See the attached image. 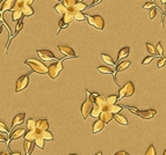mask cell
Segmentation results:
<instances>
[{"mask_svg":"<svg viewBox=\"0 0 166 155\" xmlns=\"http://www.w3.org/2000/svg\"><path fill=\"white\" fill-rule=\"evenodd\" d=\"M26 65H29L33 72H35V73H39V74H47L48 73V67L44 65L42 62H39L37 59H33V58H29V59H27L26 62H25Z\"/></svg>","mask_w":166,"mask_h":155,"instance_id":"6da1fadb","label":"cell"},{"mask_svg":"<svg viewBox=\"0 0 166 155\" xmlns=\"http://www.w3.org/2000/svg\"><path fill=\"white\" fill-rule=\"evenodd\" d=\"M128 110L130 111V112H134L135 115L140 116L141 118H143V119H151L153 118L154 116H156V110H153V109H149V110H137L136 108H132V106H127Z\"/></svg>","mask_w":166,"mask_h":155,"instance_id":"7a4b0ae2","label":"cell"},{"mask_svg":"<svg viewBox=\"0 0 166 155\" xmlns=\"http://www.w3.org/2000/svg\"><path fill=\"white\" fill-rule=\"evenodd\" d=\"M64 59H65V58H64ZM64 59H61V60H58L57 62H53V64H51V65L48 67V74L51 79H56L57 76L59 75V73H61L62 70H63V60H64Z\"/></svg>","mask_w":166,"mask_h":155,"instance_id":"3957f363","label":"cell"},{"mask_svg":"<svg viewBox=\"0 0 166 155\" xmlns=\"http://www.w3.org/2000/svg\"><path fill=\"white\" fill-rule=\"evenodd\" d=\"M135 93V87H134V84L132 82H127V84L123 86L122 88L120 89V92H118V100L120 98H123V97H128V96H131L132 94Z\"/></svg>","mask_w":166,"mask_h":155,"instance_id":"277c9868","label":"cell"},{"mask_svg":"<svg viewBox=\"0 0 166 155\" xmlns=\"http://www.w3.org/2000/svg\"><path fill=\"white\" fill-rule=\"evenodd\" d=\"M87 22L90 26L94 27L95 29L102 30L105 27V21L100 15H94V16H87Z\"/></svg>","mask_w":166,"mask_h":155,"instance_id":"5b68a950","label":"cell"},{"mask_svg":"<svg viewBox=\"0 0 166 155\" xmlns=\"http://www.w3.org/2000/svg\"><path fill=\"white\" fill-rule=\"evenodd\" d=\"M29 84V74H23L16 80L15 84V93H20L23 89L27 88V86Z\"/></svg>","mask_w":166,"mask_h":155,"instance_id":"8992f818","label":"cell"},{"mask_svg":"<svg viewBox=\"0 0 166 155\" xmlns=\"http://www.w3.org/2000/svg\"><path fill=\"white\" fill-rule=\"evenodd\" d=\"M108 104L106 103L105 105L102 106V112H101L100 115V120H102L105 124H107V123H109L110 120L113 119V114L109 111V109H108Z\"/></svg>","mask_w":166,"mask_h":155,"instance_id":"52a82bcc","label":"cell"},{"mask_svg":"<svg viewBox=\"0 0 166 155\" xmlns=\"http://www.w3.org/2000/svg\"><path fill=\"white\" fill-rule=\"evenodd\" d=\"M92 108H93V102L90 100V98H87V100L83 103V105H81V114H83L84 119H86V118H87V116L91 114Z\"/></svg>","mask_w":166,"mask_h":155,"instance_id":"ba28073f","label":"cell"},{"mask_svg":"<svg viewBox=\"0 0 166 155\" xmlns=\"http://www.w3.org/2000/svg\"><path fill=\"white\" fill-rule=\"evenodd\" d=\"M36 52L39 54V57L43 60H56L57 59L50 50H36Z\"/></svg>","mask_w":166,"mask_h":155,"instance_id":"9c48e42d","label":"cell"},{"mask_svg":"<svg viewBox=\"0 0 166 155\" xmlns=\"http://www.w3.org/2000/svg\"><path fill=\"white\" fill-rule=\"evenodd\" d=\"M14 6H15V0H6L4 1L1 6H0V13H1V16H2V14L6 12V11H13Z\"/></svg>","mask_w":166,"mask_h":155,"instance_id":"30bf717a","label":"cell"},{"mask_svg":"<svg viewBox=\"0 0 166 155\" xmlns=\"http://www.w3.org/2000/svg\"><path fill=\"white\" fill-rule=\"evenodd\" d=\"M58 50L61 51L64 56L66 57H73V58H77L76 56V53L72 49H71L70 46H65V45H58Z\"/></svg>","mask_w":166,"mask_h":155,"instance_id":"8fae6325","label":"cell"},{"mask_svg":"<svg viewBox=\"0 0 166 155\" xmlns=\"http://www.w3.org/2000/svg\"><path fill=\"white\" fill-rule=\"evenodd\" d=\"M25 118H26V114L25 112H21V114H18L13 118V122H12V126H11V130L14 129L15 126L18 125H21L23 122H25Z\"/></svg>","mask_w":166,"mask_h":155,"instance_id":"7c38bea8","label":"cell"},{"mask_svg":"<svg viewBox=\"0 0 166 155\" xmlns=\"http://www.w3.org/2000/svg\"><path fill=\"white\" fill-rule=\"evenodd\" d=\"M25 134H26V130L25 129H18L16 131H14V132L9 136L8 144L11 141H13V140H16V139H20V138L25 137Z\"/></svg>","mask_w":166,"mask_h":155,"instance_id":"4fadbf2b","label":"cell"},{"mask_svg":"<svg viewBox=\"0 0 166 155\" xmlns=\"http://www.w3.org/2000/svg\"><path fill=\"white\" fill-rule=\"evenodd\" d=\"M49 123L47 119H39L36 120V130H39V132H43V131H48Z\"/></svg>","mask_w":166,"mask_h":155,"instance_id":"5bb4252c","label":"cell"},{"mask_svg":"<svg viewBox=\"0 0 166 155\" xmlns=\"http://www.w3.org/2000/svg\"><path fill=\"white\" fill-rule=\"evenodd\" d=\"M39 130H33V131H28V132H26V134H25V139L26 140H28V141H35V139L37 137H39Z\"/></svg>","mask_w":166,"mask_h":155,"instance_id":"9a60e30c","label":"cell"},{"mask_svg":"<svg viewBox=\"0 0 166 155\" xmlns=\"http://www.w3.org/2000/svg\"><path fill=\"white\" fill-rule=\"evenodd\" d=\"M34 147H35V144L33 141L25 140V142H23V148H25L26 155H30L33 153V151H34Z\"/></svg>","mask_w":166,"mask_h":155,"instance_id":"2e32d148","label":"cell"},{"mask_svg":"<svg viewBox=\"0 0 166 155\" xmlns=\"http://www.w3.org/2000/svg\"><path fill=\"white\" fill-rule=\"evenodd\" d=\"M105 127V123L102 122V120H96L95 123L93 124V134H96V133H99L100 131H102Z\"/></svg>","mask_w":166,"mask_h":155,"instance_id":"e0dca14e","label":"cell"},{"mask_svg":"<svg viewBox=\"0 0 166 155\" xmlns=\"http://www.w3.org/2000/svg\"><path fill=\"white\" fill-rule=\"evenodd\" d=\"M101 112H102V108L93 103V108H92V110H91V114H90V115L92 116L93 118H98V117H100Z\"/></svg>","mask_w":166,"mask_h":155,"instance_id":"ac0fdd59","label":"cell"},{"mask_svg":"<svg viewBox=\"0 0 166 155\" xmlns=\"http://www.w3.org/2000/svg\"><path fill=\"white\" fill-rule=\"evenodd\" d=\"M21 13L22 15H25V16H31L33 14H34V9L31 6L29 5H23L21 8Z\"/></svg>","mask_w":166,"mask_h":155,"instance_id":"d6986e66","label":"cell"},{"mask_svg":"<svg viewBox=\"0 0 166 155\" xmlns=\"http://www.w3.org/2000/svg\"><path fill=\"white\" fill-rule=\"evenodd\" d=\"M129 52H130V48L129 46H126V48H122V49L120 50V52L118 54V62H120L121 59L123 58H126L129 56Z\"/></svg>","mask_w":166,"mask_h":155,"instance_id":"ffe728a7","label":"cell"},{"mask_svg":"<svg viewBox=\"0 0 166 155\" xmlns=\"http://www.w3.org/2000/svg\"><path fill=\"white\" fill-rule=\"evenodd\" d=\"M113 117H114V119L116 120L118 124H121V125H128V124H129V123H128V120H127V118H126L124 116L120 115V114H115Z\"/></svg>","mask_w":166,"mask_h":155,"instance_id":"44dd1931","label":"cell"},{"mask_svg":"<svg viewBox=\"0 0 166 155\" xmlns=\"http://www.w3.org/2000/svg\"><path fill=\"white\" fill-rule=\"evenodd\" d=\"M44 142H45V140H44L43 138H42V136H41V133L39 134V137L35 139V141H34V144H35V146H37L39 148H41V149H43L44 148Z\"/></svg>","mask_w":166,"mask_h":155,"instance_id":"7402d4cb","label":"cell"},{"mask_svg":"<svg viewBox=\"0 0 166 155\" xmlns=\"http://www.w3.org/2000/svg\"><path fill=\"white\" fill-rule=\"evenodd\" d=\"M98 71L102 73V74H114V71L108 66H99L98 67Z\"/></svg>","mask_w":166,"mask_h":155,"instance_id":"603a6c76","label":"cell"},{"mask_svg":"<svg viewBox=\"0 0 166 155\" xmlns=\"http://www.w3.org/2000/svg\"><path fill=\"white\" fill-rule=\"evenodd\" d=\"M108 109H109V111L113 114V115H115V114H118L120 111L123 109L122 105H118V104H113V105H109L108 106Z\"/></svg>","mask_w":166,"mask_h":155,"instance_id":"cb8c5ba5","label":"cell"},{"mask_svg":"<svg viewBox=\"0 0 166 155\" xmlns=\"http://www.w3.org/2000/svg\"><path fill=\"white\" fill-rule=\"evenodd\" d=\"M94 104H96V105L99 106H102L106 104V97H104V96H101V95H99V96H96L95 100H94Z\"/></svg>","mask_w":166,"mask_h":155,"instance_id":"d4e9b609","label":"cell"},{"mask_svg":"<svg viewBox=\"0 0 166 155\" xmlns=\"http://www.w3.org/2000/svg\"><path fill=\"white\" fill-rule=\"evenodd\" d=\"M27 127H28V131H33V130L36 129V119L34 118H29L27 120Z\"/></svg>","mask_w":166,"mask_h":155,"instance_id":"484cf974","label":"cell"},{"mask_svg":"<svg viewBox=\"0 0 166 155\" xmlns=\"http://www.w3.org/2000/svg\"><path fill=\"white\" fill-rule=\"evenodd\" d=\"M130 66V62H122L118 67H116V72H122L124 70H127Z\"/></svg>","mask_w":166,"mask_h":155,"instance_id":"4316f807","label":"cell"},{"mask_svg":"<svg viewBox=\"0 0 166 155\" xmlns=\"http://www.w3.org/2000/svg\"><path fill=\"white\" fill-rule=\"evenodd\" d=\"M41 136H42V138H43L44 140L47 141H51L53 139V133L51 132H49V131H43V132H41Z\"/></svg>","mask_w":166,"mask_h":155,"instance_id":"83f0119b","label":"cell"},{"mask_svg":"<svg viewBox=\"0 0 166 155\" xmlns=\"http://www.w3.org/2000/svg\"><path fill=\"white\" fill-rule=\"evenodd\" d=\"M101 58H102V60H104L106 64H108V65H113V66L115 65V62H114L113 59H112V58H110L108 54H105V53H102V54H101Z\"/></svg>","mask_w":166,"mask_h":155,"instance_id":"f1b7e54d","label":"cell"},{"mask_svg":"<svg viewBox=\"0 0 166 155\" xmlns=\"http://www.w3.org/2000/svg\"><path fill=\"white\" fill-rule=\"evenodd\" d=\"M22 13L21 11H13V13H12V20L13 21H20L22 19Z\"/></svg>","mask_w":166,"mask_h":155,"instance_id":"f546056e","label":"cell"},{"mask_svg":"<svg viewBox=\"0 0 166 155\" xmlns=\"http://www.w3.org/2000/svg\"><path fill=\"white\" fill-rule=\"evenodd\" d=\"M118 100V97L116 95H110V96H108V97L106 98V103H107L108 105H113V104L116 103Z\"/></svg>","mask_w":166,"mask_h":155,"instance_id":"4dcf8cb0","label":"cell"},{"mask_svg":"<svg viewBox=\"0 0 166 155\" xmlns=\"http://www.w3.org/2000/svg\"><path fill=\"white\" fill-rule=\"evenodd\" d=\"M55 11H56L58 14H63V15H64L66 12V7L63 4H57L56 7H55Z\"/></svg>","mask_w":166,"mask_h":155,"instance_id":"1f68e13d","label":"cell"},{"mask_svg":"<svg viewBox=\"0 0 166 155\" xmlns=\"http://www.w3.org/2000/svg\"><path fill=\"white\" fill-rule=\"evenodd\" d=\"M62 4L65 6L66 8H71V7H74V5L77 4L76 0H64Z\"/></svg>","mask_w":166,"mask_h":155,"instance_id":"d6a6232c","label":"cell"},{"mask_svg":"<svg viewBox=\"0 0 166 155\" xmlns=\"http://www.w3.org/2000/svg\"><path fill=\"white\" fill-rule=\"evenodd\" d=\"M86 7H87V6H86V4H84V2H77V4L74 5V9H76L77 12H81V11H84Z\"/></svg>","mask_w":166,"mask_h":155,"instance_id":"836d02e7","label":"cell"},{"mask_svg":"<svg viewBox=\"0 0 166 155\" xmlns=\"http://www.w3.org/2000/svg\"><path fill=\"white\" fill-rule=\"evenodd\" d=\"M146 50H148V52L151 54V56H154L156 54V49H154V46L152 44H150V43H146Z\"/></svg>","mask_w":166,"mask_h":155,"instance_id":"e575fe53","label":"cell"},{"mask_svg":"<svg viewBox=\"0 0 166 155\" xmlns=\"http://www.w3.org/2000/svg\"><path fill=\"white\" fill-rule=\"evenodd\" d=\"M87 18L86 15H84L81 12H77V13L74 14V20H77V21H83L85 19Z\"/></svg>","mask_w":166,"mask_h":155,"instance_id":"d590c367","label":"cell"},{"mask_svg":"<svg viewBox=\"0 0 166 155\" xmlns=\"http://www.w3.org/2000/svg\"><path fill=\"white\" fill-rule=\"evenodd\" d=\"M0 132L1 133H9L8 127H7L6 124H5L4 122H1V120H0Z\"/></svg>","mask_w":166,"mask_h":155,"instance_id":"8d00e7d4","label":"cell"},{"mask_svg":"<svg viewBox=\"0 0 166 155\" xmlns=\"http://www.w3.org/2000/svg\"><path fill=\"white\" fill-rule=\"evenodd\" d=\"M156 52H157L160 57H163V54H164V50H163V45H162L160 42H158L157 48H156Z\"/></svg>","mask_w":166,"mask_h":155,"instance_id":"74e56055","label":"cell"},{"mask_svg":"<svg viewBox=\"0 0 166 155\" xmlns=\"http://www.w3.org/2000/svg\"><path fill=\"white\" fill-rule=\"evenodd\" d=\"M144 155H156V149H154V147H153L152 145H150V147L146 149Z\"/></svg>","mask_w":166,"mask_h":155,"instance_id":"f35d334b","label":"cell"},{"mask_svg":"<svg viewBox=\"0 0 166 155\" xmlns=\"http://www.w3.org/2000/svg\"><path fill=\"white\" fill-rule=\"evenodd\" d=\"M153 58H154V56H149V57L144 58V60L142 62V65H148V64H150V62H152Z\"/></svg>","mask_w":166,"mask_h":155,"instance_id":"ab89813d","label":"cell"},{"mask_svg":"<svg viewBox=\"0 0 166 155\" xmlns=\"http://www.w3.org/2000/svg\"><path fill=\"white\" fill-rule=\"evenodd\" d=\"M58 26H59V29H58V30L61 31L62 29H66V28H67V26H69V24H66V23L64 22L63 20H61V21L58 22ZM59 31H58V32H59ZM58 32H57V34H58Z\"/></svg>","mask_w":166,"mask_h":155,"instance_id":"60d3db41","label":"cell"},{"mask_svg":"<svg viewBox=\"0 0 166 155\" xmlns=\"http://www.w3.org/2000/svg\"><path fill=\"white\" fill-rule=\"evenodd\" d=\"M153 6H154V2H153V1H149V2H145V5H143V8L150 9V8H152Z\"/></svg>","mask_w":166,"mask_h":155,"instance_id":"b9f144b4","label":"cell"},{"mask_svg":"<svg viewBox=\"0 0 166 155\" xmlns=\"http://www.w3.org/2000/svg\"><path fill=\"white\" fill-rule=\"evenodd\" d=\"M165 62H166V58L165 57H162L159 60H158V64H157V66L160 68V67H163L164 65H165Z\"/></svg>","mask_w":166,"mask_h":155,"instance_id":"7bdbcfd3","label":"cell"},{"mask_svg":"<svg viewBox=\"0 0 166 155\" xmlns=\"http://www.w3.org/2000/svg\"><path fill=\"white\" fill-rule=\"evenodd\" d=\"M22 28H23V22H22L21 20H20V22H18V24H16V28H15V34H18V32L21 30Z\"/></svg>","mask_w":166,"mask_h":155,"instance_id":"ee69618b","label":"cell"},{"mask_svg":"<svg viewBox=\"0 0 166 155\" xmlns=\"http://www.w3.org/2000/svg\"><path fill=\"white\" fill-rule=\"evenodd\" d=\"M157 15V9L156 8H151L150 9V19H153Z\"/></svg>","mask_w":166,"mask_h":155,"instance_id":"f6af8a7d","label":"cell"},{"mask_svg":"<svg viewBox=\"0 0 166 155\" xmlns=\"http://www.w3.org/2000/svg\"><path fill=\"white\" fill-rule=\"evenodd\" d=\"M0 142H6V144H8V139H6L4 136L0 134Z\"/></svg>","mask_w":166,"mask_h":155,"instance_id":"bcb514c9","label":"cell"},{"mask_svg":"<svg viewBox=\"0 0 166 155\" xmlns=\"http://www.w3.org/2000/svg\"><path fill=\"white\" fill-rule=\"evenodd\" d=\"M101 1H102V0H94V1H93V4L91 5L90 7H94V6H96V5H99V4H100Z\"/></svg>","mask_w":166,"mask_h":155,"instance_id":"7dc6e473","label":"cell"},{"mask_svg":"<svg viewBox=\"0 0 166 155\" xmlns=\"http://www.w3.org/2000/svg\"><path fill=\"white\" fill-rule=\"evenodd\" d=\"M114 155H129V154H128L126 151H120V152H118V153H115Z\"/></svg>","mask_w":166,"mask_h":155,"instance_id":"c3c4849f","label":"cell"},{"mask_svg":"<svg viewBox=\"0 0 166 155\" xmlns=\"http://www.w3.org/2000/svg\"><path fill=\"white\" fill-rule=\"evenodd\" d=\"M33 2H34V0H23V4L25 5H29V6H31Z\"/></svg>","mask_w":166,"mask_h":155,"instance_id":"681fc988","label":"cell"},{"mask_svg":"<svg viewBox=\"0 0 166 155\" xmlns=\"http://www.w3.org/2000/svg\"><path fill=\"white\" fill-rule=\"evenodd\" d=\"M0 155H11V153H8V152H1Z\"/></svg>","mask_w":166,"mask_h":155,"instance_id":"f907efd6","label":"cell"},{"mask_svg":"<svg viewBox=\"0 0 166 155\" xmlns=\"http://www.w3.org/2000/svg\"><path fill=\"white\" fill-rule=\"evenodd\" d=\"M11 155H21L20 152H14V153H11Z\"/></svg>","mask_w":166,"mask_h":155,"instance_id":"816d5d0a","label":"cell"},{"mask_svg":"<svg viewBox=\"0 0 166 155\" xmlns=\"http://www.w3.org/2000/svg\"><path fill=\"white\" fill-rule=\"evenodd\" d=\"M2 29H4V26H2V23H1V24H0V34L2 32Z\"/></svg>","mask_w":166,"mask_h":155,"instance_id":"f5cc1de1","label":"cell"},{"mask_svg":"<svg viewBox=\"0 0 166 155\" xmlns=\"http://www.w3.org/2000/svg\"><path fill=\"white\" fill-rule=\"evenodd\" d=\"M95 155H102V153H101V152H99V153H96Z\"/></svg>","mask_w":166,"mask_h":155,"instance_id":"db71d44e","label":"cell"},{"mask_svg":"<svg viewBox=\"0 0 166 155\" xmlns=\"http://www.w3.org/2000/svg\"><path fill=\"white\" fill-rule=\"evenodd\" d=\"M84 0H77V2H83Z\"/></svg>","mask_w":166,"mask_h":155,"instance_id":"11a10c76","label":"cell"},{"mask_svg":"<svg viewBox=\"0 0 166 155\" xmlns=\"http://www.w3.org/2000/svg\"><path fill=\"white\" fill-rule=\"evenodd\" d=\"M164 155H166V149H165V151H164Z\"/></svg>","mask_w":166,"mask_h":155,"instance_id":"9f6ffc18","label":"cell"},{"mask_svg":"<svg viewBox=\"0 0 166 155\" xmlns=\"http://www.w3.org/2000/svg\"><path fill=\"white\" fill-rule=\"evenodd\" d=\"M57 1H62V2H63V1H64V0H57Z\"/></svg>","mask_w":166,"mask_h":155,"instance_id":"6f0895ef","label":"cell"},{"mask_svg":"<svg viewBox=\"0 0 166 155\" xmlns=\"http://www.w3.org/2000/svg\"><path fill=\"white\" fill-rule=\"evenodd\" d=\"M71 155H77V154H71Z\"/></svg>","mask_w":166,"mask_h":155,"instance_id":"680465c9","label":"cell"},{"mask_svg":"<svg viewBox=\"0 0 166 155\" xmlns=\"http://www.w3.org/2000/svg\"><path fill=\"white\" fill-rule=\"evenodd\" d=\"M1 1H2V0H0V2H1Z\"/></svg>","mask_w":166,"mask_h":155,"instance_id":"91938a15","label":"cell"},{"mask_svg":"<svg viewBox=\"0 0 166 155\" xmlns=\"http://www.w3.org/2000/svg\"><path fill=\"white\" fill-rule=\"evenodd\" d=\"M0 20H1V16H0Z\"/></svg>","mask_w":166,"mask_h":155,"instance_id":"94428289","label":"cell"}]
</instances>
